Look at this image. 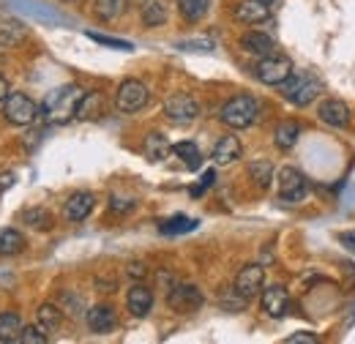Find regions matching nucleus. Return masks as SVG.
Masks as SVG:
<instances>
[{"label":"nucleus","mask_w":355,"mask_h":344,"mask_svg":"<svg viewBox=\"0 0 355 344\" xmlns=\"http://www.w3.org/2000/svg\"><path fill=\"white\" fill-rule=\"evenodd\" d=\"M85 90L77 85H60L55 90H49L42 101V115L49 123H69L71 118H77V107L83 101Z\"/></svg>","instance_id":"nucleus-1"},{"label":"nucleus","mask_w":355,"mask_h":344,"mask_svg":"<svg viewBox=\"0 0 355 344\" xmlns=\"http://www.w3.org/2000/svg\"><path fill=\"white\" fill-rule=\"evenodd\" d=\"M257 115H260V104H257V98H252V96H232L222 110H219V121L232 131L254 126Z\"/></svg>","instance_id":"nucleus-2"},{"label":"nucleus","mask_w":355,"mask_h":344,"mask_svg":"<svg viewBox=\"0 0 355 344\" xmlns=\"http://www.w3.org/2000/svg\"><path fill=\"white\" fill-rule=\"evenodd\" d=\"M320 93H322V83L311 71H301V74L293 71V77L284 83V98L293 107H309Z\"/></svg>","instance_id":"nucleus-3"},{"label":"nucleus","mask_w":355,"mask_h":344,"mask_svg":"<svg viewBox=\"0 0 355 344\" xmlns=\"http://www.w3.org/2000/svg\"><path fill=\"white\" fill-rule=\"evenodd\" d=\"M42 115V107L25 93H8L3 101V118L11 126H31Z\"/></svg>","instance_id":"nucleus-4"},{"label":"nucleus","mask_w":355,"mask_h":344,"mask_svg":"<svg viewBox=\"0 0 355 344\" xmlns=\"http://www.w3.org/2000/svg\"><path fill=\"white\" fill-rule=\"evenodd\" d=\"M254 77L268 87H276V85H284L290 77H293V60L287 55H266L260 58V63L254 66Z\"/></svg>","instance_id":"nucleus-5"},{"label":"nucleus","mask_w":355,"mask_h":344,"mask_svg":"<svg viewBox=\"0 0 355 344\" xmlns=\"http://www.w3.org/2000/svg\"><path fill=\"white\" fill-rule=\"evenodd\" d=\"M276 194L284 203H301L309 194V180L306 175L295 167H282L276 175Z\"/></svg>","instance_id":"nucleus-6"},{"label":"nucleus","mask_w":355,"mask_h":344,"mask_svg":"<svg viewBox=\"0 0 355 344\" xmlns=\"http://www.w3.org/2000/svg\"><path fill=\"white\" fill-rule=\"evenodd\" d=\"M164 115L170 123L178 126H186V123H194L200 118V104L194 96L189 93H173L167 101H164Z\"/></svg>","instance_id":"nucleus-7"},{"label":"nucleus","mask_w":355,"mask_h":344,"mask_svg":"<svg viewBox=\"0 0 355 344\" xmlns=\"http://www.w3.org/2000/svg\"><path fill=\"white\" fill-rule=\"evenodd\" d=\"M148 98H150V93L139 80H126V83H121L118 93H115V107H118V112L132 115L148 104Z\"/></svg>","instance_id":"nucleus-8"},{"label":"nucleus","mask_w":355,"mask_h":344,"mask_svg":"<svg viewBox=\"0 0 355 344\" xmlns=\"http://www.w3.org/2000/svg\"><path fill=\"white\" fill-rule=\"evenodd\" d=\"M202 303L205 298H202L200 287H194V284H175L167 295V306L178 314H194L202 309Z\"/></svg>","instance_id":"nucleus-9"},{"label":"nucleus","mask_w":355,"mask_h":344,"mask_svg":"<svg viewBox=\"0 0 355 344\" xmlns=\"http://www.w3.org/2000/svg\"><path fill=\"white\" fill-rule=\"evenodd\" d=\"M266 287V268L252 262V265H243L235 276V293H241L246 301H252L257 293H263Z\"/></svg>","instance_id":"nucleus-10"},{"label":"nucleus","mask_w":355,"mask_h":344,"mask_svg":"<svg viewBox=\"0 0 355 344\" xmlns=\"http://www.w3.org/2000/svg\"><path fill=\"white\" fill-rule=\"evenodd\" d=\"M317 118H320L322 123L334 126V129H345V126L350 123L353 112H350V107H347L342 98H325V101L320 104V110H317Z\"/></svg>","instance_id":"nucleus-11"},{"label":"nucleus","mask_w":355,"mask_h":344,"mask_svg":"<svg viewBox=\"0 0 355 344\" xmlns=\"http://www.w3.org/2000/svg\"><path fill=\"white\" fill-rule=\"evenodd\" d=\"M93 208H96V197L90 191H74L63 205V218L71 224H80L93 214Z\"/></svg>","instance_id":"nucleus-12"},{"label":"nucleus","mask_w":355,"mask_h":344,"mask_svg":"<svg viewBox=\"0 0 355 344\" xmlns=\"http://www.w3.org/2000/svg\"><path fill=\"white\" fill-rule=\"evenodd\" d=\"M260 303H263V311L268 317H284L290 309V293L282 284H270V287H263Z\"/></svg>","instance_id":"nucleus-13"},{"label":"nucleus","mask_w":355,"mask_h":344,"mask_svg":"<svg viewBox=\"0 0 355 344\" xmlns=\"http://www.w3.org/2000/svg\"><path fill=\"white\" fill-rule=\"evenodd\" d=\"M241 156H243V145H241V139H238L235 134L222 137V139L214 145V153H211V159H214L216 167H227V164L238 162Z\"/></svg>","instance_id":"nucleus-14"},{"label":"nucleus","mask_w":355,"mask_h":344,"mask_svg":"<svg viewBox=\"0 0 355 344\" xmlns=\"http://www.w3.org/2000/svg\"><path fill=\"white\" fill-rule=\"evenodd\" d=\"M235 19L243 25H260L270 19V6H266L263 0H241L235 8Z\"/></svg>","instance_id":"nucleus-15"},{"label":"nucleus","mask_w":355,"mask_h":344,"mask_svg":"<svg viewBox=\"0 0 355 344\" xmlns=\"http://www.w3.org/2000/svg\"><path fill=\"white\" fill-rule=\"evenodd\" d=\"M88 328L93 334H110L115 325H118V317H115V309L112 306H93L88 311Z\"/></svg>","instance_id":"nucleus-16"},{"label":"nucleus","mask_w":355,"mask_h":344,"mask_svg":"<svg viewBox=\"0 0 355 344\" xmlns=\"http://www.w3.org/2000/svg\"><path fill=\"white\" fill-rule=\"evenodd\" d=\"M126 306L134 317H148L150 309H153V290L145 287V284H134L126 295Z\"/></svg>","instance_id":"nucleus-17"},{"label":"nucleus","mask_w":355,"mask_h":344,"mask_svg":"<svg viewBox=\"0 0 355 344\" xmlns=\"http://www.w3.org/2000/svg\"><path fill=\"white\" fill-rule=\"evenodd\" d=\"M241 46H243L249 55H260V58L276 52V42H273L268 33H263V31H249V33L241 39Z\"/></svg>","instance_id":"nucleus-18"},{"label":"nucleus","mask_w":355,"mask_h":344,"mask_svg":"<svg viewBox=\"0 0 355 344\" xmlns=\"http://www.w3.org/2000/svg\"><path fill=\"white\" fill-rule=\"evenodd\" d=\"M129 11V0H93V17L101 22H115Z\"/></svg>","instance_id":"nucleus-19"},{"label":"nucleus","mask_w":355,"mask_h":344,"mask_svg":"<svg viewBox=\"0 0 355 344\" xmlns=\"http://www.w3.org/2000/svg\"><path fill=\"white\" fill-rule=\"evenodd\" d=\"M63 322V311L55 306V303H42L39 311H36V325L44 331L46 336H52Z\"/></svg>","instance_id":"nucleus-20"},{"label":"nucleus","mask_w":355,"mask_h":344,"mask_svg":"<svg viewBox=\"0 0 355 344\" xmlns=\"http://www.w3.org/2000/svg\"><path fill=\"white\" fill-rule=\"evenodd\" d=\"M25 246H28V241H25V235H22L19 230H14V227L0 230V255H3V257L22 255V252H25Z\"/></svg>","instance_id":"nucleus-21"},{"label":"nucleus","mask_w":355,"mask_h":344,"mask_svg":"<svg viewBox=\"0 0 355 344\" xmlns=\"http://www.w3.org/2000/svg\"><path fill=\"white\" fill-rule=\"evenodd\" d=\"M298 137H301V126H298L295 121H284V123H279L276 131H273V142H276L279 150H290V148H295Z\"/></svg>","instance_id":"nucleus-22"},{"label":"nucleus","mask_w":355,"mask_h":344,"mask_svg":"<svg viewBox=\"0 0 355 344\" xmlns=\"http://www.w3.org/2000/svg\"><path fill=\"white\" fill-rule=\"evenodd\" d=\"M170 150H173V145L167 142L164 134H156V131H153V134L145 137V156H148L150 162H162V159H167Z\"/></svg>","instance_id":"nucleus-23"},{"label":"nucleus","mask_w":355,"mask_h":344,"mask_svg":"<svg viewBox=\"0 0 355 344\" xmlns=\"http://www.w3.org/2000/svg\"><path fill=\"white\" fill-rule=\"evenodd\" d=\"M22 334V320L17 311H3L0 314V342H19Z\"/></svg>","instance_id":"nucleus-24"},{"label":"nucleus","mask_w":355,"mask_h":344,"mask_svg":"<svg viewBox=\"0 0 355 344\" xmlns=\"http://www.w3.org/2000/svg\"><path fill=\"white\" fill-rule=\"evenodd\" d=\"M139 17H142V22H145L148 28H159V25L167 22V6H164L162 0H148V3L142 6Z\"/></svg>","instance_id":"nucleus-25"},{"label":"nucleus","mask_w":355,"mask_h":344,"mask_svg":"<svg viewBox=\"0 0 355 344\" xmlns=\"http://www.w3.org/2000/svg\"><path fill=\"white\" fill-rule=\"evenodd\" d=\"M25 25L17 19H0V46H14L25 39Z\"/></svg>","instance_id":"nucleus-26"},{"label":"nucleus","mask_w":355,"mask_h":344,"mask_svg":"<svg viewBox=\"0 0 355 344\" xmlns=\"http://www.w3.org/2000/svg\"><path fill=\"white\" fill-rule=\"evenodd\" d=\"M178 11L186 22H200L208 14V0H178Z\"/></svg>","instance_id":"nucleus-27"},{"label":"nucleus","mask_w":355,"mask_h":344,"mask_svg":"<svg viewBox=\"0 0 355 344\" xmlns=\"http://www.w3.org/2000/svg\"><path fill=\"white\" fill-rule=\"evenodd\" d=\"M249 178L260 186V189H268L270 180H273V164L268 159H257V162H249Z\"/></svg>","instance_id":"nucleus-28"},{"label":"nucleus","mask_w":355,"mask_h":344,"mask_svg":"<svg viewBox=\"0 0 355 344\" xmlns=\"http://www.w3.org/2000/svg\"><path fill=\"white\" fill-rule=\"evenodd\" d=\"M159 230H162L164 235H180V232H191V230H197V218H189V216H173V218L162 221V224H159Z\"/></svg>","instance_id":"nucleus-29"},{"label":"nucleus","mask_w":355,"mask_h":344,"mask_svg":"<svg viewBox=\"0 0 355 344\" xmlns=\"http://www.w3.org/2000/svg\"><path fill=\"white\" fill-rule=\"evenodd\" d=\"M96 115H101V93H85L83 96V101H80V107H77V118L80 121H90V118H96Z\"/></svg>","instance_id":"nucleus-30"},{"label":"nucleus","mask_w":355,"mask_h":344,"mask_svg":"<svg viewBox=\"0 0 355 344\" xmlns=\"http://www.w3.org/2000/svg\"><path fill=\"white\" fill-rule=\"evenodd\" d=\"M173 153H175L178 159L186 162L189 170H197V167H200V159H202V156H200V148H197L194 142H189V139H186V142H178V145H173Z\"/></svg>","instance_id":"nucleus-31"},{"label":"nucleus","mask_w":355,"mask_h":344,"mask_svg":"<svg viewBox=\"0 0 355 344\" xmlns=\"http://www.w3.org/2000/svg\"><path fill=\"white\" fill-rule=\"evenodd\" d=\"M22 221H28L33 230H49L55 224L52 214L46 208H31V211H22Z\"/></svg>","instance_id":"nucleus-32"},{"label":"nucleus","mask_w":355,"mask_h":344,"mask_svg":"<svg viewBox=\"0 0 355 344\" xmlns=\"http://www.w3.org/2000/svg\"><path fill=\"white\" fill-rule=\"evenodd\" d=\"M46 336L44 331L36 325V328H22V334H19V344H46Z\"/></svg>","instance_id":"nucleus-33"},{"label":"nucleus","mask_w":355,"mask_h":344,"mask_svg":"<svg viewBox=\"0 0 355 344\" xmlns=\"http://www.w3.org/2000/svg\"><path fill=\"white\" fill-rule=\"evenodd\" d=\"M90 42L104 44V46H112V49H132V42H123V39H112V36H101V33H88Z\"/></svg>","instance_id":"nucleus-34"},{"label":"nucleus","mask_w":355,"mask_h":344,"mask_svg":"<svg viewBox=\"0 0 355 344\" xmlns=\"http://www.w3.org/2000/svg\"><path fill=\"white\" fill-rule=\"evenodd\" d=\"M178 49H186V52H208V49H214V42H208V39H191V42H178Z\"/></svg>","instance_id":"nucleus-35"},{"label":"nucleus","mask_w":355,"mask_h":344,"mask_svg":"<svg viewBox=\"0 0 355 344\" xmlns=\"http://www.w3.org/2000/svg\"><path fill=\"white\" fill-rule=\"evenodd\" d=\"M284 342H287V344H317V336H314V334H309V331H301V334L287 336Z\"/></svg>","instance_id":"nucleus-36"},{"label":"nucleus","mask_w":355,"mask_h":344,"mask_svg":"<svg viewBox=\"0 0 355 344\" xmlns=\"http://www.w3.org/2000/svg\"><path fill=\"white\" fill-rule=\"evenodd\" d=\"M214 183H216V170H208V172H205V175H202V180H200V186H197V189H194L191 194L197 197V194H202L205 189H211Z\"/></svg>","instance_id":"nucleus-37"},{"label":"nucleus","mask_w":355,"mask_h":344,"mask_svg":"<svg viewBox=\"0 0 355 344\" xmlns=\"http://www.w3.org/2000/svg\"><path fill=\"white\" fill-rule=\"evenodd\" d=\"M126 273H129L132 279H145V276H148V268H145V262H132Z\"/></svg>","instance_id":"nucleus-38"},{"label":"nucleus","mask_w":355,"mask_h":344,"mask_svg":"<svg viewBox=\"0 0 355 344\" xmlns=\"http://www.w3.org/2000/svg\"><path fill=\"white\" fill-rule=\"evenodd\" d=\"M339 241H342V246H345V249H350V252L355 255V230L342 232V235H339Z\"/></svg>","instance_id":"nucleus-39"},{"label":"nucleus","mask_w":355,"mask_h":344,"mask_svg":"<svg viewBox=\"0 0 355 344\" xmlns=\"http://www.w3.org/2000/svg\"><path fill=\"white\" fill-rule=\"evenodd\" d=\"M14 186V172H0V189H11Z\"/></svg>","instance_id":"nucleus-40"},{"label":"nucleus","mask_w":355,"mask_h":344,"mask_svg":"<svg viewBox=\"0 0 355 344\" xmlns=\"http://www.w3.org/2000/svg\"><path fill=\"white\" fill-rule=\"evenodd\" d=\"M11 90H8V80L0 74V101H6V96H8Z\"/></svg>","instance_id":"nucleus-41"},{"label":"nucleus","mask_w":355,"mask_h":344,"mask_svg":"<svg viewBox=\"0 0 355 344\" xmlns=\"http://www.w3.org/2000/svg\"><path fill=\"white\" fill-rule=\"evenodd\" d=\"M263 3H266V6H273V3H279V0H263Z\"/></svg>","instance_id":"nucleus-42"}]
</instances>
